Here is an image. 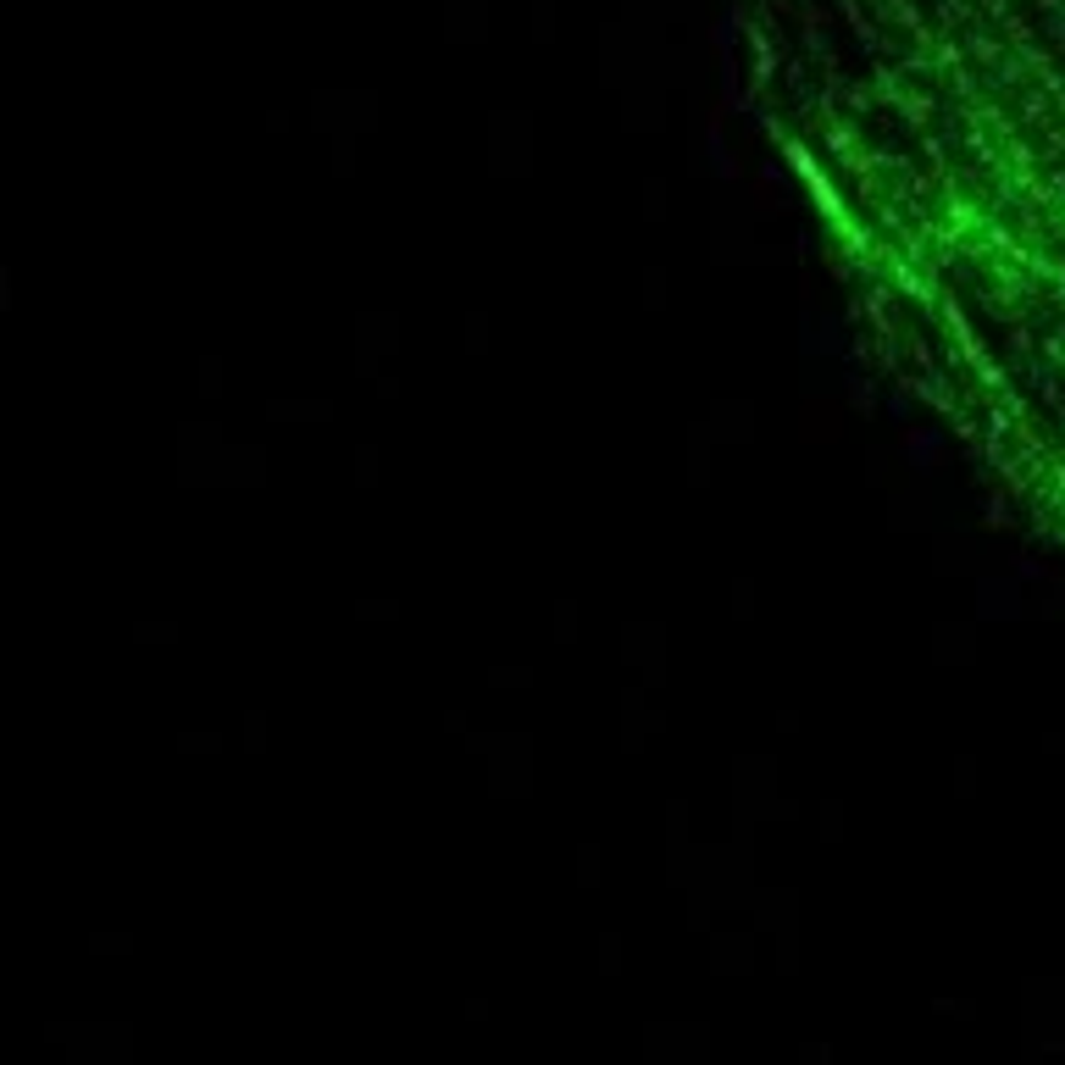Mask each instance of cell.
Listing matches in <instances>:
<instances>
[{"mask_svg": "<svg viewBox=\"0 0 1065 1065\" xmlns=\"http://www.w3.org/2000/svg\"><path fill=\"white\" fill-rule=\"evenodd\" d=\"M860 350L1065 577V0H733Z\"/></svg>", "mask_w": 1065, "mask_h": 1065, "instance_id": "6da1fadb", "label": "cell"}]
</instances>
